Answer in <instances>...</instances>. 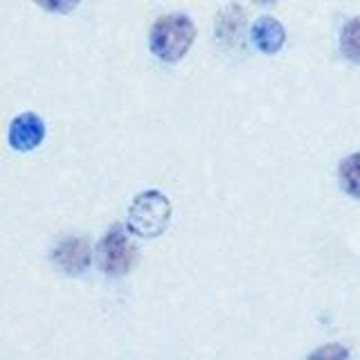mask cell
Here are the masks:
<instances>
[{"instance_id": "obj_1", "label": "cell", "mask_w": 360, "mask_h": 360, "mask_svg": "<svg viewBox=\"0 0 360 360\" xmlns=\"http://www.w3.org/2000/svg\"><path fill=\"white\" fill-rule=\"evenodd\" d=\"M194 39H196V27L191 18H187L185 14H167L162 18H158L155 25L151 27L149 45L151 52L160 61L176 63L187 54Z\"/></svg>"}, {"instance_id": "obj_2", "label": "cell", "mask_w": 360, "mask_h": 360, "mask_svg": "<svg viewBox=\"0 0 360 360\" xmlns=\"http://www.w3.org/2000/svg\"><path fill=\"white\" fill-rule=\"evenodd\" d=\"M172 219V202L162 191H142L129 207V230L144 239H151L167 230Z\"/></svg>"}, {"instance_id": "obj_3", "label": "cell", "mask_w": 360, "mask_h": 360, "mask_svg": "<svg viewBox=\"0 0 360 360\" xmlns=\"http://www.w3.org/2000/svg\"><path fill=\"white\" fill-rule=\"evenodd\" d=\"M135 245L122 225H115L106 232L99 243V266L106 275H124L135 264Z\"/></svg>"}, {"instance_id": "obj_4", "label": "cell", "mask_w": 360, "mask_h": 360, "mask_svg": "<svg viewBox=\"0 0 360 360\" xmlns=\"http://www.w3.org/2000/svg\"><path fill=\"white\" fill-rule=\"evenodd\" d=\"M52 262L59 266L63 273L79 275L90 266V262H93V250H90V243L86 239L70 236V239L61 241L54 248Z\"/></svg>"}, {"instance_id": "obj_5", "label": "cell", "mask_w": 360, "mask_h": 360, "mask_svg": "<svg viewBox=\"0 0 360 360\" xmlns=\"http://www.w3.org/2000/svg\"><path fill=\"white\" fill-rule=\"evenodd\" d=\"M45 138V124L34 112H22L9 127V144L16 151H32Z\"/></svg>"}, {"instance_id": "obj_6", "label": "cell", "mask_w": 360, "mask_h": 360, "mask_svg": "<svg viewBox=\"0 0 360 360\" xmlns=\"http://www.w3.org/2000/svg\"><path fill=\"white\" fill-rule=\"evenodd\" d=\"M284 41H286V32L281 27V22L275 18L264 16L252 25V43L257 45V50H262L264 54L279 52Z\"/></svg>"}, {"instance_id": "obj_7", "label": "cell", "mask_w": 360, "mask_h": 360, "mask_svg": "<svg viewBox=\"0 0 360 360\" xmlns=\"http://www.w3.org/2000/svg\"><path fill=\"white\" fill-rule=\"evenodd\" d=\"M241 30H243V11L232 5L223 11L219 16V22H217V37L219 41L223 43H236L241 37Z\"/></svg>"}, {"instance_id": "obj_8", "label": "cell", "mask_w": 360, "mask_h": 360, "mask_svg": "<svg viewBox=\"0 0 360 360\" xmlns=\"http://www.w3.org/2000/svg\"><path fill=\"white\" fill-rule=\"evenodd\" d=\"M340 180L349 196L360 198V153H354L340 165Z\"/></svg>"}, {"instance_id": "obj_9", "label": "cell", "mask_w": 360, "mask_h": 360, "mask_svg": "<svg viewBox=\"0 0 360 360\" xmlns=\"http://www.w3.org/2000/svg\"><path fill=\"white\" fill-rule=\"evenodd\" d=\"M340 48L349 61L360 63V16L349 20L345 25L342 37H340Z\"/></svg>"}, {"instance_id": "obj_10", "label": "cell", "mask_w": 360, "mask_h": 360, "mask_svg": "<svg viewBox=\"0 0 360 360\" xmlns=\"http://www.w3.org/2000/svg\"><path fill=\"white\" fill-rule=\"evenodd\" d=\"M34 3L48 11H54V14H70L79 5V0H34Z\"/></svg>"}, {"instance_id": "obj_11", "label": "cell", "mask_w": 360, "mask_h": 360, "mask_svg": "<svg viewBox=\"0 0 360 360\" xmlns=\"http://www.w3.org/2000/svg\"><path fill=\"white\" fill-rule=\"evenodd\" d=\"M315 356H347V349H340V347H326V349H320V352H315Z\"/></svg>"}, {"instance_id": "obj_12", "label": "cell", "mask_w": 360, "mask_h": 360, "mask_svg": "<svg viewBox=\"0 0 360 360\" xmlns=\"http://www.w3.org/2000/svg\"><path fill=\"white\" fill-rule=\"evenodd\" d=\"M259 3H275V0H259Z\"/></svg>"}]
</instances>
